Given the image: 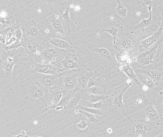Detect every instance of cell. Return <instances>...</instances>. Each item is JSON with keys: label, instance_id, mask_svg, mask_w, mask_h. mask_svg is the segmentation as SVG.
<instances>
[{"label": "cell", "instance_id": "6da1fadb", "mask_svg": "<svg viewBox=\"0 0 163 137\" xmlns=\"http://www.w3.org/2000/svg\"><path fill=\"white\" fill-rule=\"evenodd\" d=\"M162 40L158 42L152 48H150L146 51L140 52L137 57V61L142 66H148L153 63L154 59L157 52L158 48L162 43Z\"/></svg>", "mask_w": 163, "mask_h": 137}, {"label": "cell", "instance_id": "7a4b0ae2", "mask_svg": "<svg viewBox=\"0 0 163 137\" xmlns=\"http://www.w3.org/2000/svg\"><path fill=\"white\" fill-rule=\"evenodd\" d=\"M163 32V24L161 23V26L154 32L152 35L148 37L147 38L142 40L139 45V50L140 52L146 51L150 48L153 45L157 42L159 38H160Z\"/></svg>", "mask_w": 163, "mask_h": 137}, {"label": "cell", "instance_id": "3957f363", "mask_svg": "<svg viewBox=\"0 0 163 137\" xmlns=\"http://www.w3.org/2000/svg\"><path fill=\"white\" fill-rule=\"evenodd\" d=\"M35 70L40 74L55 75L60 71V69L56 66L44 63H37L35 66Z\"/></svg>", "mask_w": 163, "mask_h": 137}, {"label": "cell", "instance_id": "277c9868", "mask_svg": "<svg viewBox=\"0 0 163 137\" xmlns=\"http://www.w3.org/2000/svg\"><path fill=\"white\" fill-rule=\"evenodd\" d=\"M58 76L50 74H43L39 77L38 82L45 89L52 88L57 83Z\"/></svg>", "mask_w": 163, "mask_h": 137}, {"label": "cell", "instance_id": "5b68a950", "mask_svg": "<svg viewBox=\"0 0 163 137\" xmlns=\"http://www.w3.org/2000/svg\"><path fill=\"white\" fill-rule=\"evenodd\" d=\"M49 43L54 47L61 49L72 51V52H74V50H75L70 43L63 39L57 38H51L49 40Z\"/></svg>", "mask_w": 163, "mask_h": 137}, {"label": "cell", "instance_id": "8992f818", "mask_svg": "<svg viewBox=\"0 0 163 137\" xmlns=\"http://www.w3.org/2000/svg\"><path fill=\"white\" fill-rule=\"evenodd\" d=\"M51 26L53 28L57 35H61L62 36H66V32L61 21L59 19V15H55L53 16L51 20Z\"/></svg>", "mask_w": 163, "mask_h": 137}, {"label": "cell", "instance_id": "52a82bcc", "mask_svg": "<svg viewBox=\"0 0 163 137\" xmlns=\"http://www.w3.org/2000/svg\"><path fill=\"white\" fill-rule=\"evenodd\" d=\"M120 70L124 73L127 77L129 78L130 79L134 81L135 83L137 84L138 86L142 87L140 82H139L136 76V74L134 71V70L131 67L129 64H126L125 65L121 66L120 67Z\"/></svg>", "mask_w": 163, "mask_h": 137}, {"label": "cell", "instance_id": "ba28073f", "mask_svg": "<svg viewBox=\"0 0 163 137\" xmlns=\"http://www.w3.org/2000/svg\"><path fill=\"white\" fill-rule=\"evenodd\" d=\"M78 76L77 74H69L63 79V85L66 89L71 90L76 88Z\"/></svg>", "mask_w": 163, "mask_h": 137}, {"label": "cell", "instance_id": "9c48e42d", "mask_svg": "<svg viewBox=\"0 0 163 137\" xmlns=\"http://www.w3.org/2000/svg\"><path fill=\"white\" fill-rule=\"evenodd\" d=\"M127 82H128L126 85V87L123 89L120 93L114 97L113 100V105L116 108H121L123 105V96L129 88L132 85V81L131 79L127 80Z\"/></svg>", "mask_w": 163, "mask_h": 137}, {"label": "cell", "instance_id": "30bf717a", "mask_svg": "<svg viewBox=\"0 0 163 137\" xmlns=\"http://www.w3.org/2000/svg\"><path fill=\"white\" fill-rule=\"evenodd\" d=\"M93 76V72L91 70L87 72H84L78 76L77 83L78 87L82 89H85L89 79Z\"/></svg>", "mask_w": 163, "mask_h": 137}, {"label": "cell", "instance_id": "8fae6325", "mask_svg": "<svg viewBox=\"0 0 163 137\" xmlns=\"http://www.w3.org/2000/svg\"><path fill=\"white\" fill-rule=\"evenodd\" d=\"M152 7L153 5L148 6V9L149 11V18H143L139 24L134 26L135 29H141L146 28L149 25L152 23Z\"/></svg>", "mask_w": 163, "mask_h": 137}, {"label": "cell", "instance_id": "7c38bea8", "mask_svg": "<svg viewBox=\"0 0 163 137\" xmlns=\"http://www.w3.org/2000/svg\"><path fill=\"white\" fill-rule=\"evenodd\" d=\"M29 93L32 98L40 100H42L45 95L43 89L37 85H35L29 88Z\"/></svg>", "mask_w": 163, "mask_h": 137}, {"label": "cell", "instance_id": "4fadbf2b", "mask_svg": "<svg viewBox=\"0 0 163 137\" xmlns=\"http://www.w3.org/2000/svg\"><path fill=\"white\" fill-rule=\"evenodd\" d=\"M83 97V93L78 91L67 102L66 107L69 109H72L76 108L79 104Z\"/></svg>", "mask_w": 163, "mask_h": 137}, {"label": "cell", "instance_id": "5bb4252c", "mask_svg": "<svg viewBox=\"0 0 163 137\" xmlns=\"http://www.w3.org/2000/svg\"><path fill=\"white\" fill-rule=\"evenodd\" d=\"M63 67L65 69L74 70L78 67V63L75 59L70 56H66L61 61Z\"/></svg>", "mask_w": 163, "mask_h": 137}, {"label": "cell", "instance_id": "9a60e30c", "mask_svg": "<svg viewBox=\"0 0 163 137\" xmlns=\"http://www.w3.org/2000/svg\"><path fill=\"white\" fill-rule=\"evenodd\" d=\"M137 72L146 74L151 78L154 81H158L161 79L162 74L158 70H139Z\"/></svg>", "mask_w": 163, "mask_h": 137}, {"label": "cell", "instance_id": "2e32d148", "mask_svg": "<svg viewBox=\"0 0 163 137\" xmlns=\"http://www.w3.org/2000/svg\"><path fill=\"white\" fill-rule=\"evenodd\" d=\"M90 49L94 53H97L102 57L112 61V57L111 56V53L107 49L103 48H90Z\"/></svg>", "mask_w": 163, "mask_h": 137}, {"label": "cell", "instance_id": "e0dca14e", "mask_svg": "<svg viewBox=\"0 0 163 137\" xmlns=\"http://www.w3.org/2000/svg\"><path fill=\"white\" fill-rule=\"evenodd\" d=\"M44 59H51V60H55L56 59L57 55V52L53 48H48L44 50L41 53Z\"/></svg>", "mask_w": 163, "mask_h": 137}, {"label": "cell", "instance_id": "ac0fdd59", "mask_svg": "<svg viewBox=\"0 0 163 137\" xmlns=\"http://www.w3.org/2000/svg\"><path fill=\"white\" fill-rule=\"evenodd\" d=\"M116 1L117 2V6L116 9L117 14L121 17L126 18L128 13V9L122 4L120 0H116Z\"/></svg>", "mask_w": 163, "mask_h": 137}, {"label": "cell", "instance_id": "d6986e66", "mask_svg": "<svg viewBox=\"0 0 163 137\" xmlns=\"http://www.w3.org/2000/svg\"><path fill=\"white\" fill-rule=\"evenodd\" d=\"M14 59L13 57H8L3 63V69L7 73H11L14 66Z\"/></svg>", "mask_w": 163, "mask_h": 137}, {"label": "cell", "instance_id": "ffe728a7", "mask_svg": "<svg viewBox=\"0 0 163 137\" xmlns=\"http://www.w3.org/2000/svg\"><path fill=\"white\" fill-rule=\"evenodd\" d=\"M22 42L24 43V44L29 51L33 53H35L36 52L37 50V45L36 43L27 38H25L24 40L23 39Z\"/></svg>", "mask_w": 163, "mask_h": 137}, {"label": "cell", "instance_id": "44dd1931", "mask_svg": "<svg viewBox=\"0 0 163 137\" xmlns=\"http://www.w3.org/2000/svg\"><path fill=\"white\" fill-rule=\"evenodd\" d=\"M61 13L62 20L66 24L67 29L69 30V32H70V26L71 22L70 16V7L66 8V9L64 12L61 11Z\"/></svg>", "mask_w": 163, "mask_h": 137}, {"label": "cell", "instance_id": "7402d4cb", "mask_svg": "<svg viewBox=\"0 0 163 137\" xmlns=\"http://www.w3.org/2000/svg\"><path fill=\"white\" fill-rule=\"evenodd\" d=\"M135 131L137 134L143 135L148 131V127L144 123H139L135 126Z\"/></svg>", "mask_w": 163, "mask_h": 137}, {"label": "cell", "instance_id": "603a6c76", "mask_svg": "<svg viewBox=\"0 0 163 137\" xmlns=\"http://www.w3.org/2000/svg\"><path fill=\"white\" fill-rule=\"evenodd\" d=\"M103 32H106L108 34L111 35L113 37V44H115L116 43L117 40L118 38V29L117 28H111L110 29H103L102 30Z\"/></svg>", "mask_w": 163, "mask_h": 137}, {"label": "cell", "instance_id": "cb8c5ba5", "mask_svg": "<svg viewBox=\"0 0 163 137\" xmlns=\"http://www.w3.org/2000/svg\"><path fill=\"white\" fill-rule=\"evenodd\" d=\"M79 109L87 111L88 112L95 115L102 116L103 114V112L100 109H96L91 107H82Z\"/></svg>", "mask_w": 163, "mask_h": 137}, {"label": "cell", "instance_id": "d4e9b609", "mask_svg": "<svg viewBox=\"0 0 163 137\" xmlns=\"http://www.w3.org/2000/svg\"><path fill=\"white\" fill-rule=\"evenodd\" d=\"M106 97L101 95H94V94H89V101L91 104L100 101H102L106 98Z\"/></svg>", "mask_w": 163, "mask_h": 137}, {"label": "cell", "instance_id": "484cf974", "mask_svg": "<svg viewBox=\"0 0 163 137\" xmlns=\"http://www.w3.org/2000/svg\"><path fill=\"white\" fill-rule=\"evenodd\" d=\"M63 97V93L60 91L57 92L53 95L52 98L50 101L51 106H55L58 104L61 101V98Z\"/></svg>", "mask_w": 163, "mask_h": 137}, {"label": "cell", "instance_id": "4316f807", "mask_svg": "<svg viewBox=\"0 0 163 137\" xmlns=\"http://www.w3.org/2000/svg\"><path fill=\"white\" fill-rule=\"evenodd\" d=\"M78 113L82 114L83 115H84L85 117H87L88 120L90 121L91 123H95L97 122V119L95 118L94 115L93 114L90 113L88 112L87 111H84V110H81L79 109L78 111Z\"/></svg>", "mask_w": 163, "mask_h": 137}, {"label": "cell", "instance_id": "83f0119b", "mask_svg": "<svg viewBox=\"0 0 163 137\" xmlns=\"http://www.w3.org/2000/svg\"><path fill=\"white\" fill-rule=\"evenodd\" d=\"M145 77H143V80L145 85L149 89H152L154 88L156 85L154 83V81L149 78L148 76L144 74Z\"/></svg>", "mask_w": 163, "mask_h": 137}, {"label": "cell", "instance_id": "f1b7e54d", "mask_svg": "<svg viewBox=\"0 0 163 137\" xmlns=\"http://www.w3.org/2000/svg\"><path fill=\"white\" fill-rule=\"evenodd\" d=\"M146 112L149 119H151V118H154V117H156L157 113V110H156V108L154 107H152V106L148 107L147 108Z\"/></svg>", "mask_w": 163, "mask_h": 137}, {"label": "cell", "instance_id": "f546056e", "mask_svg": "<svg viewBox=\"0 0 163 137\" xmlns=\"http://www.w3.org/2000/svg\"><path fill=\"white\" fill-rule=\"evenodd\" d=\"M89 94H94V95H101V91L98 86H93L89 88L87 90Z\"/></svg>", "mask_w": 163, "mask_h": 137}, {"label": "cell", "instance_id": "4dcf8cb0", "mask_svg": "<svg viewBox=\"0 0 163 137\" xmlns=\"http://www.w3.org/2000/svg\"><path fill=\"white\" fill-rule=\"evenodd\" d=\"M118 59L123 62H126V64H129L131 61L127 54L124 53H121V54H119Z\"/></svg>", "mask_w": 163, "mask_h": 137}, {"label": "cell", "instance_id": "1f68e13d", "mask_svg": "<svg viewBox=\"0 0 163 137\" xmlns=\"http://www.w3.org/2000/svg\"><path fill=\"white\" fill-rule=\"evenodd\" d=\"M88 126V123L86 120L83 119L77 124V127L79 130H84Z\"/></svg>", "mask_w": 163, "mask_h": 137}, {"label": "cell", "instance_id": "d6a6232c", "mask_svg": "<svg viewBox=\"0 0 163 137\" xmlns=\"http://www.w3.org/2000/svg\"><path fill=\"white\" fill-rule=\"evenodd\" d=\"M22 44V41H17L11 45L6 46V49L7 50H12L15 49L19 47H21Z\"/></svg>", "mask_w": 163, "mask_h": 137}, {"label": "cell", "instance_id": "836d02e7", "mask_svg": "<svg viewBox=\"0 0 163 137\" xmlns=\"http://www.w3.org/2000/svg\"><path fill=\"white\" fill-rule=\"evenodd\" d=\"M14 36L17 38V41H22L23 39V32L21 28H18L15 31Z\"/></svg>", "mask_w": 163, "mask_h": 137}, {"label": "cell", "instance_id": "e575fe53", "mask_svg": "<svg viewBox=\"0 0 163 137\" xmlns=\"http://www.w3.org/2000/svg\"><path fill=\"white\" fill-rule=\"evenodd\" d=\"M103 106V102L102 101H100L91 104L89 107L95 108L96 109H100Z\"/></svg>", "mask_w": 163, "mask_h": 137}, {"label": "cell", "instance_id": "d590c367", "mask_svg": "<svg viewBox=\"0 0 163 137\" xmlns=\"http://www.w3.org/2000/svg\"><path fill=\"white\" fill-rule=\"evenodd\" d=\"M39 32V30L36 27H32L29 31V35L31 36H35L37 35Z\"/></svg>", "mask_w": 163, "mask_h": 137}, {"label": "cell", "instance_id": "8d00e7d4", "mask_svg": "<svg viewBox=\"0 0 163 137\" xmlns=\"http://www.w3.org/2000/svg\"><path fill=\"white\" fill-rule=\"evenodd\" d=\"M17 41V38L15 37V36L13 35L10 39L6 41V43L5 44H6V46H9V45H11V44L15 43Z\"/></svg>", "mask_w": 163, "mask_h": 137}, {"label": "cell", "instance_id": "74e56055", "mask_svg": "<svg viewBox=\"0 0 163 137\" xmlns=\"http://www.w3.org/2000/svg\"><path fill=\"white\" fill-rule=\"evenodd\" d=\"M122 46L123 48H128L131 46V42L129 40H124L122 42Z\"/></svg>", "mask_w": 163, "mask_h": 137}, {"label": "cell", "instance_id": "f35d334b", "mask_svg": "<svg viewBox=\"0 0 163 137\" xmlns=\"http://www.w3.org/2000/svg\"><path fill=\"white\" fill-rule=\"evenodd\" d=\"M39 1L41 2H43V3L51 5V4H54V3L59 2L61 0H39Z\"/></svg>", "mask_w": 163, "mask_h": 137}, {"label": "cell", "instance_id": "ab89813d", "mask_svg": "<svg viewBox=\"0 0 163 137\" xmlns=\"http://www.w3.org/2000/svg\"><path fill=\"white\" fill-rule=\"evenodd\" d=\"M0 24H2L3 25V28H5L6 26L8 25L10 23L9 21L4 18L2 17L1 16H0Z\"/></svg>", "mask_w": 163, "mask_h": 137}, {"label": "cell", "instance_id": "60d3db41", "mask_svg": "<svg viewBox=\"0 0 163 137\" xmlns=\"http://www.w3.org/2000/svg\"><path fill=\"white\" fill-rule=\"evenodd\" d=\"M8 16V13L5 10H2L1 12H0V16H1L2 17L6 18Z\"/></svg>", "mask_w": 163, "mask_h": 137}, {"label": "cell", "instance_id": "b9f144b4", "mask_svg": "<svg viewBox=\"0 0 163 137\" xmlns=\"http://www.w3.org/2000/svg\"><path fill=\"white\" fill-rule=\"evenodd\" d=\"M144 2L145 6H149L153 5V1L152 0H142Z\"/></svg>", "mask_w": 163, "mask_h": 137}, {"label": "cell", "instance_id": "7bdbcfd3", "mask_svg": "<svg viewBox=\"0 0 163 137\" xmlns=\"http://www.w3.org/2000/svg\"><path fill=\"white\" fill-rule=\"evenodd\" d=\"M0 43L2 44L6 43V38L2 35H0Z\"/></svg>", "mask_w": 163, "mask_h": 137}, {"label": "cell", "instance_id": "ee69618b", "mask_svg": "<svg viewBox=\"0 0 163 137\" xmlns=\"http://www.w3.org/2000/svg\"><path fill=\"white\" fill-rule=\"evenodd\" d=\"M25 136H27L28 137V135H26V132L25 131H23L21 132V134H20L19 135H17V136H15V137H25Z\"/></svg>", "mask_w": 163, "mask_h": 137}, {"label": "cell", "instance_id": "f6af8a7d", "mask_svg": "<svg viewBox=\"0 0 163 137\" xmlns=\"http://www.w3.org/2000/svg\"><path fill=\"white\" fill-rule=\"evenodd\" d=\"M107 131L109 133H111L112 132V128H108V130H107Z\"/></svg>", "mask_w": 163, "mask_h": 137}, {"label": "cell", "instance_id": "bcb514c9", "mask_svg": "<svg viewBox=\"0 0 163 137\" xmlns=\"http://www.w3.org/2000/svg\"><path fill=\"white\" fill-rule=\"evenodd\" d=\"M46 32H47V33H48V32H49V30H48V29H47L46 30Z\"/></svg>", "mask_w": 163, "mask_h": 137}, {"label": "cell", "instance_id": "7dc6e473", "mask_svg": "<svg viewBox=\"0 0 163 137\" xmlns=\"http://www.w3.org/2000/svg\"><path fill=\"white\" fill-rule=\"evenodd\" d=\"M1 54H2L1 48H0V57H1Z\"/></svg>", "mask_w": 163, "mask_h": 137}]
</instances>
